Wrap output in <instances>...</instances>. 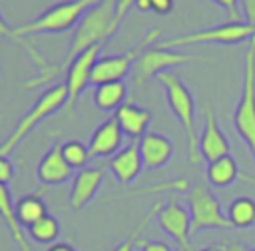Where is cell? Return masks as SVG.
I'll use <instances>...</instances> for the list:
<instances>
[{
  "mask_svg": "<svg viewBox=\"0 0 255 251\" xmlns=\"http://www.w3.org/2000/svg\"><path fill=\"white\" fill-rule=\"evenodd\" d=\"M14 213H16V219L22 227H30L32 223L42 219L48 213V209H46L44 199L38 193H28V195H22L14 203Z\"/></svg>",
  "mask_w": 255,
  "mask_h": 251,
  "instance_id": "cell-22",
  "label": "cell"
},
{
  "mask_svg": "<svg viewBox=\"0 0 255 251\" xmlns=\"http://www.w3.org/2000/svg\"><path fill=\"white\" fill-rule=\"evenodd\" d=\"M110 171L118 179V183L128 185L131 183L143 169L141 155H139V139H131L128 145H124L118 153L110 157Z\"/></svg>",
  "mask_w": 255,
  "mask_h": 251,
  "instance_id": "cell-15",
  "label": "cell"
},
{
  "mask_svg": "<svg viewBox=\"0 0 255 251\" xmlns=\"http://www.w3.org/2000/svg\"><path fill=\"white\" fill-rule=\"evenodd\" d=\"M155 14H169L173 10V0H149Z\"/></svg>",
  "mask_w": 255,
  "mask_h": 251,
  "instance_id": "cell-31",
  "label": "cell"
},
{
  "mask_svg": "<svg viewBox=\"0 0 255 251\" xmlns=\"http://www.w3.org/2000/svg\"><path fill=\"white\" fill-rule=\"evenodd\" d=\"M122 143H124V131L118 120L112 116L94 129L88 143V151L90 157H112L122 149Z\"/></svg>",
  "mask_w": 255,
  "mask_h": 251,
  "instance_id": "cell-13",
  "label": "cell"
},
{
  "mask_svg": "<svg viewBox=\"0 0 255 251\" xmlns=\"http://www.w3.org/2000/svg\"><path fill=\"white\" fill-rule=\"evenodd\" d=\"M233 127L247 143L255 161V36L249 40L243 56L241 96L233 112Z\"/></svg>",
  "mask_w": 255,
  "mask_h": 251,
  "instance_id": "cell-3",
  "label": "cell"
},
{
  "mask_svg": "<svg viewBox=\"0 0 255 251\" xmlns=\"http://www.w3.org/2000/svg\"><path fill=\"white\" fill-rule=\"evenodd\" d=\"M102 0H64L60 4H54L46 12H42L32 22L20 26L14 30V38L22 44V36L30 34H44V32H66L70 28H76V24L82 20V16Z\"/></svg>",
  "mask_w": 255,
  "mask_h": 251,
  "instance_id": "cell-4",
  "label": "cell"
},
{
  "mask_svg": "<svg viewBox=\"0 0 255 251\" xmlns=\"http://www.w3.org/2000/svg\"><path fill=\"white\" fill-rule=\"evenodd\" d=\"M0 36H6V38H14V30H10V28L6 26V22L2 20V16H0Z\"/></svg>",
  "mask_w": 255,
  "mask_h": 251,
  "instance_id": "cell-34",
  "label": "cell"
},
{
  "mask_svg": "<svg viewBox=\"0 0 255 251\" xmlns=\"http://www.w3.org/2000/svg\"><path fill=\"white\" fill-rule=\"evenodd\" d=\"M133 6H135L139 12H149V10H151L149 0H133Z\"/></svg>",
  "mask_w": 255,
  "mask_h": 251,
  "instance_id": "cell-33",
  "label": "cell"
},
{
  "mask_svg": "<svg viewBox=\"0 0 255 251\" xmlns=\"http://www.w3.org/2000/svg\"><path fill=\"white\" fill-rule=\"evenodd\" d=\"M157 225L163 233H167L181 251H189V225H191V215L189 209H185L179 201H167L165 205L159 207L155 213Z\"/></svg>",
  "mask_w": 255,
  "mask_h": 251,
  "instance_id": "cell-11",
  "label": "cell"
},
{
  "mask_svg": "<svg viewBox=\"0 0 255 251\" xmlns=\"http://www.w3.org/2000/svg\"><path fill=\"white\" fill-rule=\"evenodd\" d=\"M28 235L36 243H54L60 235V223L54 215L46 213L42 219H38L36 223H32L28 227Z\"/></svg>",
  "mask_w": 255,
  "mask_h": 251,
  "instance_id": "cell-24",
  "label": "cell"
},
{
  "mask_svg": "<svg viewBox=\"0 0 255 251\" xmlns=\"http://www.w3.org/2000/svg\"><path fill=\"white\" fill-rule=\"evenodd\" d=\"M137 245L141 247V251H173L169 243L157 239H139Z\"/></svg>",
  "mask_w": 255,
  "mask_h": 251,
  "instance_id": "cell-27",
  "label": "cell"
},
{
  "mask_svg": "<svg viewBox=\"0 0 255 251\" xmlns=\"http://www.w3.org/2000/svg\"><path fill=\"white\" fill-rule=\"evenodd\" d=\"M0 217H2L4 223L8 225V229H10V233H12V239H14V243L18 245V249H20V251H32V249H30V243H28V239H26V235H24V229H22V225H20L18 219H16L14 201H12L10 189H8V185H4V183H0Z\"/></svg>",
  "mask_w": 255,
  "mask_h": 251,
  "instance_id": "cell-19",
  "label": "cell"
},
{
  "mask_svg": "<svg viewBox=\"0 0 255 251\" xmlns=\"http://www.w3.org/2000/svg\"><path fill=\"white\" fill-rule=\"evenodd\" d=\"M227 219L231 227H237V229L255 225V199L235 197L227 207Z\"/></svg>",
  "mask_w": 255,
  "mask_h": 251,
  "instance_id": "cell-23",
  "label": "cell"
},
{
  "mask_svg": "<svg viewBox=\"0 0 255 251\" xmlns=\"http://www.w3.org/2000/svg\"><path fill=\"white\" fill-rule=\"evenodd\" d=\"M159 207H161V205H153V207H151V209H149V211L143 215V219L137 223V227H135V229L129 233V237H128V239H124V241H120V243H118V245H116L112 251H133V249H135V245H137V241H139V239H137V237H139V233H141V231L147 227L149 219H151V217H155V213L159 211Z\"/></svg>",
  "mask_w": 255,
  "mask_h": 251,
  "instance_id": "cell-26",
  "label": "cell"
},
{
  "mask_svg": "<svg viewBox=\"0 0 255 251\" xmlns=\"http://www.w3.org/2000/svg\"><path fill=\"white\" fill-rule=\"evenodd\" d=\"M74 169L66 163L64 155H62V143L56 141L40 159L38 167H36V177L44 183V185H60L64 181H68L72 177Z\"/></svg>",
  "mask_w": 255,
  "mask_h": 251,
  "instance_id": "cell-16",
  "label": "cell"
},
{
  "mask_svg": "<svg viewBox=\"0 0 255 251\" xmlns=\"http://www.w3.org/2000/svg\"><path fill=\"white\" fill-rule=\"evenodd\" d=\"M199 251H225V247H219V245H209V247H203Z\"/></svg>",
  "mask_w": 255,
  "mask_h": 251,
  "instance_id": "cell-35",
  "label": "cell"
},
{
  "mask_svg": "<svg viewBox=\"0 0 255 251\" xmlns=\"http://www.w3.org/2000/svg\"><path fill=\"white\" fill-rule=\"evenodd\" d=\"M241 12L245 22L255 26V0H241Z\"/></svg>",
  "mask_w": 255,
  "mask_h": 251,
  "instance_id": "cell-30",
  "label": "cell"
},
{
  "mask_svg": "<svg viewBox=\"0 0 255 251\" xmlns=\"http://www.w3.org/2000/svg\"><path fill=\"white\" fill-rule=\"evenodd\" d=\"M187 207L191 215L189 235L199 233L201 229H231L227 213H223L219 199L211 193L207 185H193L187 193Z\"/></svg>",
  "mask_w": 255,
  "mask_h": 251,
  "instance_id": "cell-7",
  "label": "cell"
},
{
  "mask_svg": "<svg viewBox=\"0 0 255 251\" xmlns=\"http://www.w3.org/2000/svg\"><path fill=\"white\" fill-rule=\"evenodd\" d=\"M177 251H181V249H177Z\"/></svg>",
  "mask_w": 255,
  "mask_h": 251,
  "instance_id": "cell-38",
  "label": "cell"
},
{
  "mask_svg": "<svg viewBox=\"0 0 255 251\" xmlns=\"http://www.w3.org/2000/svg\"><path fill=\"white\" fill-rule=\"evenodd\" d=\"M225 251H245V247H241V245H237V243H231Z\"/></svg>",
  "mask_w": 255,
  "mask_h": 251,
  "instance_id": "cell-36",
  "label": "cell"
},
{
  "mask_svg": "<svg viewBox=\"0 0 255 251\" xmlns=\"http://www.w3.org/2000/svg\"><path fill=\"white\" fill-rule=\"evenodd\" d=\"M128 96V86L124 82H108L100 84L94 90V104L102 112H116Z\"/></svg>",
  "mask_w": 255,
  "mask_h": 251,
  "instance_id": "cell-21",
  "label": "cell"
},
{
  "mask_svg": "<svg viewBox=\"0 0 255 251\" xmlns=\"http://www.w3.org/2000/svg\"><path fill=\"white\" fill-rule=\"evenodd\" d=\"M203 129L197 135V147L203 161H215L223 155H229V141L223 129L217 124V118L209 104L203 106Z\"/></svg>",
  "mask_w": 255,
  "mask_h": 251,
  "instance_id": "cell-12",
  "label": "cell"
},
{
  "mask_svg": "<svg viewBox=\"0 0 255 251\" xmlns=\"http://www.w3.org/2000/svg\"><path fill=\"white\" fill-rule=\"evenodd\" d=\"M106 171L102 167H84L76 173L74 181H72V189H70V207L74 209H82L84 205H88L94 195L98 193L102 181H104Z\"/></svg>",
  "mask_w": 255,
  "mask_h": 251,
  "instance_id": "cell-17",
  "label": "cell"
},
{
  "mask_svg": "<svg viewBox=\"0 0 255 251\" xmlns=\"http://www.w3.org/2000/svg\"><path fill=\"white\" fill-rule=\"evenodd\" d=\"M62 155L66 159V163L72 167V169H84L88 159H90V151H88V145L78 141V139H70V141H64L62 143Z\"/></svg>",
  "mask_w": 255,
  "mask_h": 251,
  "instance_id": "cell-25",
  "label": "cell"
},
{
  "mask_svg": "<svg viewBox=\"0 0 255 251\" xmlns=\"http://www.w3.org/2000/svg\"><path fill=\"white\" fill-rule=\"evenodd\" d=\"M155 42H159V32L153 30L149 34L143 36L141 44L129 52L124 54H114V56H100L92 68V76H90V84L100 86V84H108V82H124V78L128 74H131V68L135 64V60L139 58V54L153 46Z\"/></svg>",
  "mask_w": 255,
  "mask_h": 251,
  "instance_id": "cell-8",
  "label": "cell"
},
{
  "mask_svg": "<svg viewBox=\"0 0 255 251\" xmlns=\"http://www.w3.org/2000/svg\"><path fill=\"white\" fill-rule=\"evenodd\" d=\"M211 2H215L217 6H221L225 12H227V16H229V20H239V0H211Z\"/></svg>",
  "mask_w": 255,
  "mask_h": 251,
  "instance_id": "cell-28",
  "label": "cell"
},
{
  "mask_svg": "<svg viewBox=\"0 0 255 251\" xmlns=\"http://www.w3.org/2000/svg\"><path fill=\"white\" fill-rule=\"evenodd\" d=\"M131 6H133V0H102L100 4L92 6L82 16V20L76 24L72 40H70V48H68L64 60L56 66H50L38 78L26 82L24 86L26 88H36L40 84H46V82L54 80L58 74L66 72L68 64L76 56H80L82 52H86L88 48H92L96 44H106L116 34V30L120 28L122 20L126 18V14Z\"/></svg>",
  "mask_w": 255,
  "mask_h": 251,
  "instance_id": "cell-1",
  "label": "cell"
},
{
  "mask_svg": "<svg viewBox=\"0 0 255 251\" xmlns=\"http://www.w3.org/2000/svg\"><path fill=\"white\" fill-rule=\"evenodd\" d=\"M14 175V165L6 155H0V183L8 185Z\"/></svg>",
  "mask_w": 255,
  "mask_h": 251,
  "instance_id": "cell-29",
  "label": "cell"
},
{
  "mask_svg": "<svg viewBox=\"0 0 255 251\" xmlns=\"http://www.w3.org/2000/svg\"><path fill=\"white\" fill-rule=\"evenodd\" d=\"M157 82L163 86L165 90V100L167 106L171 110V114L179 120L181 129L185 133V141H187V161L191 165H197L201 161L199 155V147H197V133H195V100L191 90L185 86V82L181 80L179 74L165 70L161 74L155 76Z\"/></svg>",
  "mask_w": 255,
  "mask_h": 251,
  "instance_id": "cell-2",
  "label": "cell"
},
{
  "mask_svg": "<svg viewBox=\"0 0 255 251\" xmlns=\"http://www.w3.org/2000/svg\"><path fill=\"white\" fill-rule=\"evenodd\" d=\"M253 36H255V26L247 24L245 20L243 22L241 20H229L225 24L201 28L195 32L167 38L163 42H155V46L175 50V48L187 46V44H239V42H249Z\"/></svg>",
  "mask_w": 255,
  "mask_h": 251,
  "instance_id": "cell-6",
  "label": "cell"
},
{
  "mask_svg": "<svg viewBox=\"0 0 255 251\" xmlns=\"http://www.w3.org/2000/svg\"><path fill=\"white\" fill-rule=\"evenodd\" d=\"M195 60H199V58L191 56V54H181V52H175V50H167V48H157L153 44V46L145 48L139 54V58L135 60V64L131 68V78H133V84L137 88H141L143 84H147L157 74H161L169 68H177V66L195 62Z\"/></svg>",
  "mask_w": 255,
  "mask_h": 251,
  "instance_id": "cell-9",
  "label": "cell"
},
{
  "mask_svg": "<svg viewBox=\"0 0 255 251\" xmlns=\"http://www.w3.org/2000/svg\"><path fill=\"white\" fill-rule=\"evenodd\" d=\"M114 118L118 120L124 135H128L129 139H139L147 131V126L151 122V112L133 102H124L114 112Z\"/></svg>",
  "mask_w": 255,
  "mask_h": 251,
  "instance_id": "cell-18",
  "label": "cell"
},
{
  "mask_svg": "<svg viewBox=\"0 0 255 251\" xmlns=\"http://www.w3.org/2000/svg\"><path fill=\"white\" fill-rule=\"evenodd\" d=\"M66 98H68V92H66V86H64V84H56V86L48 88V90L36 100V104L28 110V114L20 118V122H18L16 127H14V131L10 133V137H6V139L0 143V155H6V157H8V153H10L42 120H46L48 116L56 114L58 110H62V108L66 106Z\"/></svg>",
  "mask_w": 255,
  "mask_h": 251,
  "instance_id": "cell-5",
  "label": "cell"
},
{
  "mask_svg": "<svg viewBox=\"0 0 255 251\" xmlns=\"http://www.w3.org/2000/svg\"><path fill=\"white\" fill-rule=\"evenodd\" d=\"M205 175H207L209 185H213V187H229L231 183H235L241 177V171H239L237 161L231 155H223V157L207 163Z\"/></svg>",
  "mask_w": 255,
  "mask_h": 251,
  "instance_id": "cell-20",
  "label": "cell"
},
{
  "mask_svg": "<svg viewBox=\"0 0 255 251\" xmlns=\"http://www.w3.org/2000/svg\"><path fill=\"white\" fill-rule=\"evenodd\" d=\"M104 48V44H96L92 48H88L86 52H82L80 56H76L68 68H66V92H68V98H66V106L64 110L66 112H72L74 106H76V100L80 98V94L86 90V86L90 84V76H92V68L96 64V60L100 58V50Z\"/></svg>",
  "mask_w": 255,
  "mask_h": 251,
  "instance_id": "cell-10",
  "label": "cell"
},
{
  "mask_svg": "<svg viewBox=\"0 0 255 251\" xmlns=\"http://www.w3.org/2000/svg\"><path fill=\"white\" fill-rule=\"evenodd\" d=\"M245 251H255V247H253V249H245Z\"/></svg>",
  "mask_w": 255,
  "mask_h": 251,
  "instance_id": "cell-37",
  "label": "cell"
},
{
  "mask_svg": "<svg viewBox=\"0 0 255 251\" xmlns=\"http://www.w3.org/2000/svg\"><path fill=\"white\" fill-rule=\"evenodd\" d=\"M48 251H76V247L66 243V241H56V243H52L48 247Z\"/></svg>",
  "mask_w": 255,
  "mask_h": 251,
  "instance_id": "cell-32",
  "label": "cell"
},
{
  "mask_svg": "<svg viewBox=\"0 0 255 251\" xmlns=\"http://www.w3.org/2000/svg\"><path fill=\"white\" fill-rule=\"evenodd\" d=\"M139 155L145 169H159L167 165L173 155V143L165 133L159 131H145L139 137Z\"/></svg>",
  "mask_w": 255,
  "mask_h": 251,
  "instance_id": "cell-14",
  "label": "cell"
}]
</instances>
